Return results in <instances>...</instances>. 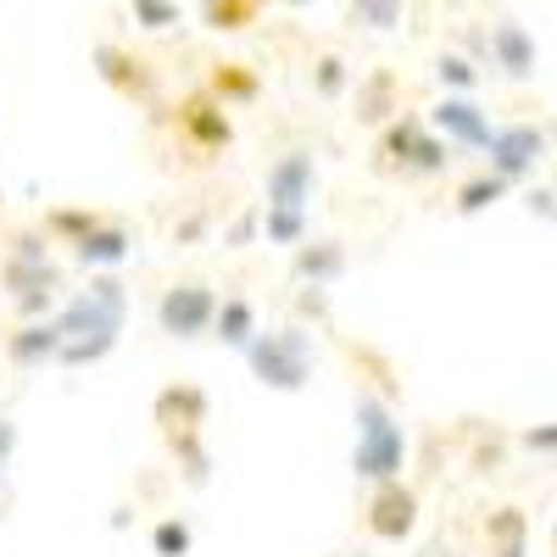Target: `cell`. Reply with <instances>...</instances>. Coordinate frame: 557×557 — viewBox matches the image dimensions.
Returning <instances> with one entry per match:
<instances>
[{
  "instance_id": "6da1fadb",
  "label": "cell",
  "mask_w": 557,
  "mask_h": 557,
  "mask_svg": "<svg viewBox=\"0 0 557 557\" xmlns=\"http://www.w3.org/2000/svg\"><path fill=\"white\" fill-rule=\"evenodd\" d=\"M123 318H128V290L117 285L112 273H96L84 290H73L62 307H57V323H62V368H89L112 357L117 335H123Z\"/></svg>"
},
{
  "instance_id": "7a4b0ae2",
  "label": "cell",
  "mask_w": 557,
  "mask_h": 557,
  "mask_svg": "<svg viewBox=\"0 0 557 557\" xmlns=\"http://www.w3.org/2000/svg\"><path fill=\"white\" fill-rule=\"evenodd\" d=\"M351 424H357L351 474L368 480V485L401 480V469H407V430H401V418L391 412V401H380V396L362 391L357 407H351Z\"/></svg>"
},
{
  "instance_id": "3957f363",
  "label": "cell",
  "mask_w": 557,
  "mask_h": 557,
  "mask_svg": "<svg viewBox=\"0 0 557 557\" xmlns=\"http://www.w3.org/2000/svg\"><path fill=\"white\" fill-rule=\"evenodd\" d=\"M246 362L268 391H307V380H312V335L301 330V323L257 330V341L246 346Z\"/></svg>"
},
{
  "instance_id": "277c9868",
  "label": "cell",
  "mask_w": 557,
  "mask_h": 557,
  "mask_svg": "<svg viewBox=\"0 0 557 557\" xmlns=\"http://www.w3.org/2000/svg\"><path fill=\"white\" fill-rule=\"evenodd\" d=\"M218 318V290L201 285V278H184V285H168L162 301H157V323L162 335L173 341H201Z\"/></svg>"
},
{
  "instance_id": "5b68a950",
  "label": "cell",
  "mask_w": 557,
  "mask_h": 557,
  "mask_svg": "<svg viewBox=\"0 0 557 557\" xmlns=\"http://www.w3.org/2000/svg\"><path fill=\"white\" fill-rule=\"evenodd\" d=\"M546 151H552V139H546L535 123H502V128L491 134V146H485L491 173H502L507 184L535 178V168L546 162Z\"/></svg>"
},
{
  "instance_id": "8992f818",
  "label": "cell",
  "mask_w": 557,
  "mask_h": 557,
  "mask_svg": "<svg viewBox=\"0 0 557 557\" xmlns=\"http://www.w3.org/2000/svg\"><path fill=\"white\" fill-rule=\"evenodd\" d=\"M485 57H491V67H496L507 84H530V78L541 73V45H535V34H530L519 17H496V23H491Z\"/></svg>"
},
{
  "instance_id": "52a82bcc",
  "label": "cell",
  "mask_w": 557,
  "mask_h": 557,
  "mask_svg": "<svg viewBox=\"0 0 557 557\" xmlns=\"http://www.w3.org/2000/svg\"><path fill=\"white\" fill-rule=\"evenodd\" d=\"M430 123L451 139V146H462V151H485L491 134H496L491 112H485L474 96H457V89H446V101L430 107Z\"/></svg>"
},
{
  "instance_id": "ba28073f",
  "label": "cell",
  "mask_w": 557,
  "mask_h": 557,
  "mask_svg": "<svg viewBox=\"0 0 557 557\" xmlns=\"http://www.w3.org/2000/svg\"><path fill=\"white\" fill-rule=\"evenodd\" d=\"M96 73L107 89H117L123 101H151V89H157V73L146 57H134L128 45H96Z\"/></svg>"
},
{
  "instance_id": "9c48e42d",
  "label": "cell",
  "mask_w": 557,
  "mask_h": 557,
  "mask_svg": "<svg viewBox=\"0 0 557 557\" xmlns=\"http://www.w3.org/2000/svg\"><path fill=\"white\" fill-rule=\"evenodd\" d=\"M368 530H374V541H407L418 530V491L401 485V480H385L374 491V502H368Z\"/></svg>"
},
{
  "instance_id": "30bf717a",
  "label": "cell",
  "mask_w": 557,
  "mask_h": 557,
  "mask_svg": "<svg viewBox=\"0 0 557 557\" xmlns=\"http://www.w3.org/2000/svg\"><path fill=\"white\" fill-rule=\"evenodd\" d=\"M312 190H318V162H312V151H285V157L268 168V178H262V201H268V207H307Z\"/></svg>"
},
{
  "instance_id": "8fae6325",
  "label": "cell",
  "mask_w": 557,
  "mask_h": 557,
  "mask_svg": "<svg viewBox=\"0 0 557 557\" xmlns=\"http://www.w3.org/2000/svg\"><path fill=\"white\" fill-rule=\"evenodd\" d=\"M178 128L190 134V146L196 151H223L228 139H235V123H228V107L212 96H190V101H178Z\"/></svg>"
},
{
  "instance_id": "7c38bea8",
  "label": "cell",
  "mask_w": 557,
  "mask_h": 557,
  "mask_svg": "<svg viewBox=\"0 0 557 557\" xmlns=\"http://www.w3.org/2000/svg\"><path fill=\"white\" fill-rule=\"evenodd\" d=\"M62 323H57V312L51 318H28L17 335H7V362H17V368H45V362H57L62 357Z\"/></svg>"
},
{
  "instance_id": "4fadbf2b",
  "label": "cell",
  "mask_w": 557,
  "mask_h": 557,
  "mask_svg": "<svg viewBox=\"0 0 557 557\" xmlns=\"http://www.w3.org/2000/svg\"><path fill=\"white\" fill-rule=\"evenodd\" d=\"M134 257V235H128V228L123 223H96V228H89V235L73 246V262L78 268H89V273H107V268H123Z\"/></svg>"
},
{
  "instance_id": "5bb4252c",
  "label": "cell",
  "mask_w": 557,
  "mask_h": 557,
  "mask_svg": "<svg viewBox=\"0 0 557 557\" xmlns=\"http://www.w3.org/2000/svg\"><path fill=\"white\" fill-rule=\"evenodd\" d=\"M396 112H401V78H396L391 67L362 73V78H357V123H374V128H385Z\"/></svg>"
},
{
  "instance_id": "9a60e30c",
  "label": "cell",
  "mask_w": 557,
  "mask_h": 557,
  "mask_svg": "<svg viewBox=\"0 0 557 557\" xmlns=\"http://www.w3.org/2000/svg\"><path fill=\"white\" fill-rule=\"evenodd\" d=\"M157 424H162V435L201 430V424H207V391H196V385H168V391L157 396Z\"/></svg>"
},
{
  "instance_id": "2e32d148",
  "label": "cell",
  "mask_w": 557,
  "mask_h": 557,
  "mask_svg": "<svg viewBox=\"0 0 557 557\" xmlns=\"http://www.w3.org/2000/svg\"><path fill=\"white\" fill-rule=\"evenodd\" d=\"M485 541H491V557H530L524 507H496V513L485 519Z\"/></svg>"
},
{
  "instance_id": "e0dca14e",
  "label": "cell",
  "mask_w": 557,
  "mask_h": 557,
  "mask_svg": "<svg viewBox=\"0 0 557 557\" xmlns=\"http://www.w3.org/2000/svg\"><path fill=\"white\" fill-rule=\"evenodd\" d=\"M257 307L246 301V296H223L218 301V318H212V335L223 341V346H235V351H246L251 341H257Z\"/></svg>"
},
{
  "instance_id": "ac0fdd59",
  "label": "cell",
  "mask_w": 557,
  "mask_h": 557,
  "mask_svg": "<svg viewBox=\"0 0 557 557\" xmlns=\"http://www.w3.org/2000/svg\"><path fill=\"white\" fill-rule=\"evenodd\" d=\"M296 273L307 285H335L346 273V246L341 240H301L296 246Z\"/></svg>"
},
{
  "instance_id": "d6986e66",
  "label": "cell",
  "mask_w": 557,
  "mask_h": 557,
  "mask_svg": "<svg viewBox=\"0 0 557 557\" xmlns=\"http://www.w3.org/2000/svg\"><path fill=\"white\" fill-rule=\"evenodd\" d=\"M207 89H212V96H218L223 107H246V101H257V96H262V78H257L246 62H218Z\"/></svg>"
},
{
  "instance_id": "ffe728a7",
  "label": "cell",
  "mask_w": 557,
  "mask_h": 557,
  "mask_svg": "<svg viewBox=\"0 0 557 557\" xmlns=\"http://www.w3.org/2000/svg\"><path fill=\"white\" fill-rule=\"evenodd\" d=\"M262 240L296 251L307 240V207H262Z\"/></svg>"
},
{
  "instance_id": "44dd1931",
  "label": "cell",
  "mask_w": 557,
  "mask_h": 557,
  "mask_svg": "<svg viewBox=\"0 0 557 557\" xmlns=\"http://www.w3.org/2000/svg\"><path fill=\"white\" fill-rule=\"evenodd\" d=\"M257 7L262 0H201V23L218 34H240L257 23Z\"/></svg>"
},
{
  "instance_id": "7402d4cb",
  "label": "cell",
  "mask_w": 557,
  "mask_h": 557,
  "mask_svg": "<svg viewBox=\"0 0 557 557\" xmlns=\"http://www.w3.org/2000/svg\"><path fill=\"white\" fill-rule=\"evenodd\" d=\"M507 190H513V184H507L502 173H480V178H469V184L457 190V212H462V218H480V212L496 207Z\"/></svg>"
},
{
  "instance_id": "603a6c76",
  "label": "cell",
  "mask_w": 557,
  "mask_h": 557,
  "mask_svg": "<svg viewBox=\"0 0 557 557\" xmlns=\"http://www.w3.org/2000/svg\"><path fill=\"white\" fill-rule=\"evenodd\" d=\"M168 446L184 462V480H190V485H207L212 480V457L201 446V430H178V435H168Z\"/></svg>"
},
{
  "instance_id": "cb8c5ba5",
  "label": "cell",
  "mask_w": 557,
  "mask_h": 557,
  "mask_svg": "<svg viewBox=\"0 0 557 557\" xmlns=\"http://www.w3.org/2000/svg\"><path fill=\"white\" fill-rule=\"evenodd\" d=\"M424 134V117H391L385 123V134H380V157L391 162V168H407V157H412V139Z\"/></svg>"
},
{
  "instance_id": "d4e9b609",
  "label": "cell",
  "mask_w": 557,
  "mask_h": 557,
  "mask_svg": "<svg viewBox=\"0 0 557 557\" xmlns=\"http://www.w3.org/2000/svg\"><path fill=\"white\" fill-rule=\"evenodd\" d=\"M351 7V17L368 28V34H391V28H401V17H407V0H346Z\"/></svg>"
},
{
  "instance_id": "484cf974",
  "label": "cell",
  "mask_w": 557,
  "mask_h": 557,
  "mask_svg": "<svg viewBox=\"0 0 557 557\" xmlns=\"http://www.w3.org/2000/svg\"><path fill=\"white\" fill-rule=\"evenodd\" d=\"M96 223H101V218H96V212H84V207H57V212H45V235L62 240V246H78Z\"/></svg>"
},
{
  "instance_id": "4316f807",
  "label": "cell",
  "mask_w": 557,
  "mask_h": 557,
  "mask_svg": "<svg viewBox=\"0 0 557 557\" xmlns=\"http://www.w3.org/2000/svg\"><path fill=\"white\" fill-rule=\"evenodd\" d=\"M346 84H351V67H346V57L323 51V57L312 62V89H318L323 101H341V96H346Z\"/></svg>"
},
{
  "instance_id": "83f0119b",
  "label": "cell",
  "mask_w": 557,
  "mask_h": 557,
  "mask_svg": "<svg viewBox=\"0 0 557 557\" xmlns=\"http://www.w3.org/2000/svg\"><path fill=\"white\" fill-rule=\"evenodd\" d=\"M128 12H134V23H139V28H151V34H168V28H178V23H184L178 0H128Z\"/></svg>"
},
{
  "instance_id": "f1b7e54d",
  "label": "cell",
  "mask_w": 557,
  "mask_h": 557,
  "mask_svg": "<svg viewBox=\"0 0 557 557\" xmlns=\"http://www.w3.org/2000/svg\"><path fill=\"white\" fill-rule=\"evenodd\" d=\"M435 78H441L446 89H457V96H474V89H480V67H474L469 57H457V51H446V57L435 62Z\"/></svg>"
},
{
  "instance_id": "f546056e",
  "label": "cell",
  "mask_w": 557,
  "mask_h": 557,
  "mask_svg": "<svg viewBox=\"0 0 557 557\" xmlns=\"http://www.w3.org/2000/svg\"><path fill=\"white\" fill-rule=\"evenodd\" d=\"M190 546H196V535H190V524H184V519H162L151 530V552L157 557H190Z\"/></svg>"
},
{
  "instance_id": "4dcf8cb0",
  "label": "cell",
  "mask_w": 557,
  "mask_h": 557,
  "mask_svg": "<svg viewBox=\"0 0 557 557\" xmlns=\"http://www.w3.org/2000/svg\"><path fill=\"white\" fill-rule=\"evenodd\" d=\"M519 446H524V451H541V457H557V424H530V430L519 435Z\"/></svg>"
},
{
  "instance_id": "1f68e13d",
  "label": "cell",
  "mask_w": 557,
  "mask_h": 557,
  "mask_svg": "<svg viewBox=\"0 0 557 557\" xmlns=\"http://www.w3.org/2000/svg\"><path fill=\"white\" fill-rule=\"evenodd\" d=\"M51 307H57V290H28V296H17V312H23V318H51Z\"/></svg>"
},
{
  "instance_id": "d6a6232c",
  "label": "cell",
  "mask_w": 557,
  "mask_h": 557,
  "mask_svg": "<svg viewBox=\"0 0 557 557\" xmlns=\"http://www.w3.org/2000/svg\"><path fill=\"white\" fill-rule=\"evenodd\" d=\"M262 228V212H246V218H235V228H228V246H246L251 235Z\"/></svg>"
},
{
  "instance_id": "836d02e7",
  "label": "cell",
  "mask_w": 557,
  "mask_h": 557,
  "mask_svg": "<svg viewBox=\"0 0 557 557\" xmlns=\"http://www.w3.org/2000/svg\"><path fill=\"white\" fill-rule=\"evenodd\" d=\"M12 451H17V424L0 418V462H12Z\"/></svg>"
},
{
  "instance_id": "e575fe53",
  "label": "cell",
  "mask_w": 557,
  "mask_h": 557,
  "mask_svg": "<svg viewBox=\"0 0 557 557\" xmlns=\"http://www.w3.org/2000/svg\"><path fill=\"white\" fill-rule=\"evenodd\" d=\"M557 196L552 190H530V212H541V218H557V207H552Z\"/></svg>"
},
{
  "instance_id": "d590c367",
  "label": "cell",
  "mask_w": 557,
  "mask_h": 557,
  "mask_svg": "<svg viewBox=\"0 0 557 557\" xmlns=\"http://www.w3.org/2000/svg\"><path fill=\"white\" fill-rule=\"evenodd\" d=\"M278 7H312V0H278Z\"/></svg>"
},
{
  "instance_id": "8d00e7d4",
  "label": "cell",
  "mask_w": 557,
  "mask_h": 557,
  "mask_svg": "<svg viewBox=\"0 0 557 557\" xmlns=\"http://www.w3.org/2000/svg\"><path fill=\"white\" fill-rule=\"evenodd\" d=\"M552 552H557V519H552Z\"/></svg>"
},
{
  "instance_id": "74e56055",
  "label": "cell",
  "mask_w": 557,
  "mask_h": 557,
  "mask_svg": "<svg viewBox=\"0 0 557 557\" xmlns=\"http://www.w3.org/2000/svg\"><path fill=\"white\" fill-rule=\"evenodd\" d=\"M0 474H7V462H0Z\"/></svg>"
}]
</instances>
